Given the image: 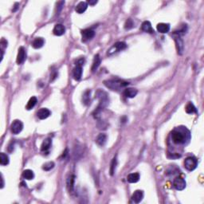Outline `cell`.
Masks as SVG:
<instances>
[{"label":"cell","mask_w":204,"mask_h":204,"mask_svg":"<svg viewBox=\"0 0 204 204\" xmlns=\"http://www.w3.org/2000/svg\"><path fill=\"white\" fill-rule=\"evenodd\" d=\"M172 141L176 144H181L185 142V137L182 132L175 130L172 133Z\"/></svg>","instance_id":"5"},{"label":"cell","mask_w":204,"mask_h":204,"mask_svg":"<svg viewBox=\"0 0 204 204\" xmlns=\"http://www.w3.org/2000/svg\"><path fill=\"white\" fill-rule=\"evenodd\" d=\"M97 2V1H96V0H94V1H88V3H89V5H95L96 3Z\"/></svg>","instance_id":"34"},{"label":"cell","mask_w":204,"mask_h":204,"mask_svg":"<svg viewBox=\"0 0 204 204\" xmlns=\"http://www.w3.org/2000/svg\"><path fill=\"white\" fill-rule=\"evenodd\" d=\"M100 56H99V54H97V55H95V57H94L93 66H92V71L94 72L95 70H97V68L99 67V66H100Z\"/></svg>","instance_id":"25"},{"label":"cell","mask_w":204,"mask_h":204,"mask_svg":"<svg viewBox=\"0 0 204 204\" xmlns=\"http://www.w3.org/2000/svg\"><path fill=\"white\" fill-rule=\"evenodd\" d=\"M106 140H107L106 134L100 133L97 136L95 141L99 146H104V145L105 144V143H106Z\"/></svg>","instance_id":"19"},{"label":"cell","mask_w":204,"mask_h":204,"mask_svg":"<svg viewBox=\"0 0 204 204\" xmlns=\"http://www.w3.org/2000/svg\"><path fill=\"white\" fill-rule=\"evenodd\" d=\"M90 94H91V91L90 90H86L84 93V94H83L82 101L83 104H85V105H88L90 103Z\"/></svg>","instance_id":"27"},{"label":"cell","mask_w":204,"mask_h":204,"mask_svg":"<svg viewBox=\"0 0 204 204\" xmlns=\"http://www.w3.org/2000/svg\"><path fill=\"white\" fill-rule=\"evenodd\" d=\"M104 84L108 89H112V90H116V91H119L120 89H121L122 88L126 87V86L129 85V82L121 80V79H115V80L104 81Z\"/></svg>","instance_id":"2"},{"label":"cell","mask_w":204,"mask_h":204,"mask_svg":"<svg viewBox=\"0 0 204 204\" xmlns=\"http://www.w3.org/2000/svg\"><path fill=\"white\" fill-rule=\"evenodd\" d=\"M65 31H66V29H65L64 25H62V24L55 25L53 30V34L56 35V36H62V35L65 34Z\"/></svg>","instance_id":"14"},{"label":"cell","mask_w":204,"mask_h":204,"mask_svg":"<svg viewBox=\"0 0 204 204\" xmlns=\"http://www.w3.org/2000/svg\"><path fill=\"white\" fill-rule=\"evenodd\" d=\"M74 180L75 176L73 175H71L68 177L67 180H66V187H67V190L69 192H73V188H74Z\"/></svg>","instance_id":"15"},{"label":"cell","mask_w":204,"mask_h":204,"mask_svg":"<svg viewBox=\"0 0 204 204\" xmlns=\"http://www.w3.org/2000/svg\"><path fill=\"white\" fill-rule=\"evenodd\" d=\"M51 144H52V140L50 138H46L43 140L42 146H41V151H47L50 148Z\"/></svg>","instance_id":"21"},{"label":"cell","mask_w":204,"mask_h":204,"mask_svg":"<svg viewBox=\"0 0 204 204\" xmlns=\"http://www.w3.org/2000/svg\"><path fill=\"white\" fill-rule=\"evenodd\" d=\"M9 157L8 155L5 154V153L2 152L0 154V164L2 166H6L9 164Z\"/></svg>","instance_id":"28"},{"label":"cell","mask_w":204,"mask_h":204,"mask_svg":"<svg viewBox=\"0 0 204 204\" xmlns=\"http://www.w3.org/2000/svg\"><path fill=\"white\" fill-rule=\"evenodd\" d=\"M126 48H127V45H126L125 42H116L113 45V46L111 47L110 49H108V55H112V54L117 53V52L125 49Z\"/></svg>","instance_id":"3"},{"label":"cell","mask_w":204,"mask_h":204,"mask_svg":"<svg viewBox=\"0 0 204 204\" xmlns=\"http://www.w3.org/2000/svg\"><path fill=\"white\" fill-rule=\"evenodd\" d=\"M54 168V163L53 162H47L45 164H43L42 169L44 171H50Z\"/></svg>","instance_id":"31"},{"label":"cell","mask_w":204,"mask_h":204,"mask_svg":"<svg viewBox=\"0 0 204 204\" xmlns=\"http://www.w3.org/2000/svg\"><path fill=\"white\" fill-rule=\"evenodd\" d=\"M37 101H38L37 98L35 97H32L30 100H29V101H28L25 108H26L27 110H30V109H32V108L35 106V104H37Z\"/></svg>","instance_id":"29"},{"label":"cell","mask_w":204,"mask_h":204,"mask_svg":"<svg viewBox=\"0 0 204 204\" xmlns=\"http://www.w3.org/2000/svg\"><path fill=\"white\" fill-rule=\"evenodd\" d=\"M117 164V156H115V157L113 159V160H112V163H111V166H110V175H114V172H115V170H116Z\"/></svg>","instance_id":"30"},{"label":"cell","mask_w":204,"mask_h":204,"mask_svg":"<svg viewBox=\"0 0 204 204\" xmlns=\"http://www.w3.org/2000/svg\"><path fill=\"white\" fill-rule=\"evenodd\" d=\"M137 93H138L137 89L134 88H127L124 92V95L127 98H134L137 95Z\"/></svg>","instance_id":"16"},{"label":"cell","mask_w":204,"mask_h":204,"mask_svg":"<svg viewBox=\"0 0 204 204\" xmlns=\"http://www.w3.org/2000/svg\"><path fill=\"white\" fill-rule=\"evenodd\" d=\"M134 27V22L131 19H128L126 20L125 23H124V28L126 30H130Z\"/></svg>","instance_id":"32"},{"label":"cell","mask_w":204,"mask_h":204,"mask_svg":"<svg viewBox=\"0 0 204 204\" xmlns=\"http://www.w3.org/2000/svg\"><path fill=\"white\" fill-rule=\"evenodd\" d=\"M65 4V2L64 1H61V2H57V7H56V15H59L61 11H62V7H63V5Z\"/></svg>","instance_id":"33"},{"label":"cell","mask_w":204,"mask_h":204,"mask_svg":"<svg viewBox=\"0 0 204 204\" xmlns=\"http://www.w3.org/2000/svg\"><path fill=\"white\" fill-rule=\"evenodd\" d=\"M173 186L178 191L184 190L186 187V182H185L184 178H181V177H176L173 181Z\"/></svg>","instance_id":"7"},{"label":"cell","mask_w":204,"mask_h":204,"mask_svg":"<svg viewBox=\"0 0 204 204\" xmlns=\"http://www.w3.org/2000/svg\"><path fill=\"white\" fill-rule=\"evenodd\" d=\"M1 180H2V184H1V188H3V187H4V181H3V178H2H2H1Z\"/></svg>","instance_id":"35"},{"label":"cell","mask_w":204,"mask_h":204,"mask_svg":"<svg viewBox=\"0 0 204 204\" xmlns=\"http://www.w3.org/2000/svg\"><path fill=\"white\" fill-rule=\"evenodd\" d=\"M73 78L76 81H79L81 78V76H82V66L76 65V67L73 69Z\"/></svg>","instance_id":"13"},{"label":"cell","mask_w":204,"mask_h":204,"mask_svg":"<svg viewBox=\"0 0 204 204\" xmlns=\"http://www.w3.org/2000/svg\"><path fill=\"white\" fill-rule=\"evenodd\" d=\"M45 43V41L42 38H35L33 42H32V46L34 47V49H40L43 46Z\"/></svg>","instance_id":"22"},{"label":"cell","mask_w":204,"mask_h":204,"mask_svg":"<svg viewBox=\"0 0 204 204\" xmlns=\"http://www.w3.org/2000/svg\"><path fill=\"white\" fill-rule=\"evenodd\" d=\"M25 59H26V52H25V48L23 46H21L19 49L16 62H17L19 65H21V64H22L25 62Z\"/></svg>","instance_id":"8"},{"label":"cell","mask_w":204,"mask_h":204,"mask_svg":"<svg viewBox=\"0 0 204 204\" xmlns=\"http://www.w3.org/2000/svg\"><path fill=\"white\" fill-rule=\"evenodd\" d=\"M198 161L196 158L195 157H187L184 161V167L188 171H194L197 168Z\"/></svg>","instance_id":"4"},{"label":"cell","mask_w":204,"mask_h":204,"mask_svg":"<svg viewBox=\"0 0 204 204\" xmlns=\"http://www.w3.org/2000/svg\"><path fill=\"white\" fill-rule=\"evenodd\" d=\"M143 198H144V192L140 190H137V191H135L132 195V199L136 203H139V202H141Z\"/></svg>","instance_id":"11"},{"label":"cell","mask_w":204,"mask_h":204,"mask_svg":"<svg viewBox=\"0 0 204 204\" xmlns=\"http://www.w3.org/2000/svg\"><path fill=\"white\" fill-rule=\"evenodd\" d=\"M156 28H157V30L159 33L166 34V33H168L170 30V25L168 23H159Z\"/></svg>","instance_id":"20"},{"label":"cell","mask_w":204,"mask_h":204,"mask_svg":"<svg viewBox=\"0 0 204 204\" xmlns=\"http://www.w3.org/2000/svg\"><path fill=\"white\" fill-rule=\"evenodd\" d=\"M185 110H186V113H188V114L197 113V109H196L195 106L193 104V103H191V102H189V103L187 104V106L185 108Z\"/></svg>","instance_id":"24"},{"label":"cell","mask_w":204,"mask_h":204,"mask_svg":"<svg viewBox=\"0 0 204 204\" xmlns=\"http://www.w3.org/2000/svg\"><path fill=\"white\" fill-rule=\"evenodd\" d=\"M88 3L86 2H80L75 7V11L78 14H82L87 10Z\"/></svg>","instance_id":"18"},{"label":"cell","mask_w":204,"mask_h":204,"mask_svg":"<svg viewBox=\"0 0 204 204\" xmlns=\"http://www.w3.org/2000/svg\"><path fill=\"white\" fill-rule=\"evenodd\" d=\"M22 177L25 179H28V180H31L33 178H34V172L30 169H27V170L23 171L22 172Z\"/></svg>","instance_id":"26"},{"label":"cell","mask_w":204,"mask_h":204,"mask_svg":"<svg viewBox=\"0 0 204 204\" xmlns=\"http://www.w3.org/2000/svg\"><path fill=\"white\" fill-rule=\"evenodd\" d=\"M51 115V112L48 109V108H42L39 109L37 113V116L40 120H45L48 118Z\"/></svg>","instance_id":"10"},{"label":"cell","mask_w":204,"mask_h":204,"mask_svg":"<svg viewBox=\"0 0 204 204\" xmlns=\"http://www.w3.org/2000/svg\"><path fill=\"white\" fill-rule=\"evenodd\" d=\"M127 180L128 183H135L140 180V174L139 173H131L127 175Z\"/></svg>","instance_id":"23"},{"label":"cell","mask_w":204,"mask_h":204,"mask_svg":"<svg viewBox=\"0 0 204 204\" xmlns=\"http://www.w3.org/2000/svg\"><path fill=\"white\" fill-rule=\"evenodd\" d=\"M18 6H19V3H15V9H14V10H13V11H16V10H17Z\"/></svg>","instance_id":"36"},{"label":"cell","mask_w":204,"mask_h":204,"mask_svg":"<svg viewBox=\"0 0 204 204\" xmlns=\"http://www.w3.org/2000/svg\"><path fill=\"white\" fill-rule=\"evenodd\" d=\"M141 30L143 31L146 32V33H149V34H153L154 33V30L152 29L151 22L148 21H145L143 22L142 25H141Z\"/></svg>","instance_id":"17"},{"label":"cell","mask_w":204,"mask_h":204,"mask_svg":"<svg viewBox=\"0 0 204 204\" xmlns=\"http://www.w3.org/2000/svg\"><path fill=\"white\" fill-rule=\"evenodd\" d=\"M175 44H176V49L177 52H178V54H183V42L182 40V38H180V36L177 35L175 38Z\"/></svg>","instance_id":"12"},{"label":"cell","mask_w":204,"mask_h":204,"mask_svg":"<svg viewBox=\"0 0 204 204\" xmlns=\"http://www.w3.org/2000/svg\"><path fill=\"white\" fill-rule=\"evenodd\" d=\"M22 128H23V124L19 120H15L11 124V130L13 134H19V132H22Z\"/></svg>","instance_id":"6"},{"label":"cell","mask_w":204,"mask_h":204,"mask_svg":"<svg viewBox=\"0 0 204 204\" xmlns=\"http://www.w3.org/2000/svg\"><path fill=\"white\" fill-rule=\"evenodd\" d=\"M97 97L99 98L100 102H99V105L93 113V116L95 118H98V117L100 116V113H101V111L107 106V104L108 103L107 94L104 91L98 90L97 93Z\"/></svg>","instance_id":"1"},{"label":"cell","mask_w":204,"mask_h":204,"mask_svg":"<svg viewBox=\"0 0 204 204\" xmlns=\"http://www.w3.org/2000/svg\"><path fill=\"white\" fill-rule=\"evenodd\" d=\"M95 35V32L91 29H85L81 30V36H82V42H86L93 38Z\"/></svg>","instance_id":"9"}]
</instances>
